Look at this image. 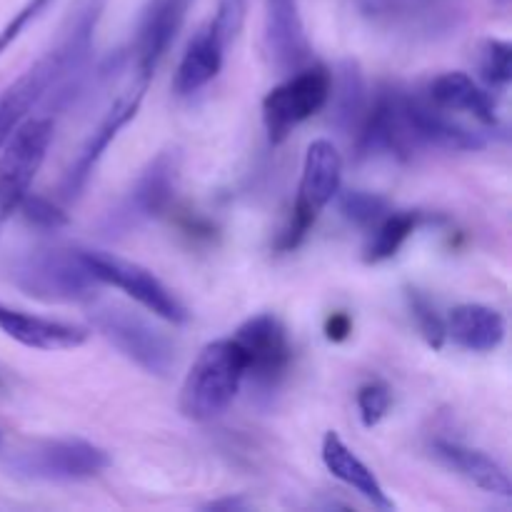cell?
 <instances>
[{
    "label": "cell",
    "mask_w": 512,
    "mask_h": 512,
    "mask_svg": "<svg viewBox=\"0 0 512 512\" xmlns=\"http://www.w3.org/2000/svg\"><path fill=\"white\" fill-rule=\"evenodd\" d=\"M0 445H3V433H0Z\"/></svg>",
    "instance_id": "cell-36"
},
{
    "label": "cell",
    "mask_w": 512,
    "mask_h": 512,
    "mask_svg": "<svg viewBox=\"0 0 512 512\" xmlns=\"http://www.w3.org/2000/svg\"><path fill=\"white\" fill-rule=\"evenodd\" d=\"M355 8L375 28L418 43L453 38L468 20V0H355Z\"/></svg>",
    "instance_id": "cell-4"
},
{
    "label": "cell",
    "mask_w": 512,
    "mask_h": 512,
    "mask_svg": "<svg viewBox=\"0 0 512 512\" xmlns=\"http://www.w3.org/2000/svg\"><path fill=\"white\" fill-rule=\"evenodd\" d=\"M353 333V318L348 313H333L325 320V338L330 343H343Z\"/></svg>",
    "instance_id": "cell-33"
},
{
    "label": "cell",
    "mask_w": 512,
    "mask_h": 512,
    "mask_svg": "<svg viewBox=\"0 0 512 512\" xmlns=\"http://www.w3.org/2000/svg\"><path fill=\"white\" fill-rule=\"evenodd\" d=\"M390 405H393V395H390V388L385 383L373 380V383L363 385L358 390V410L365 428H375L388 415Z\"/></svg>",
    "instance_id": "cell-30"
},
{
    "label": "cell",
    "mask_w": 512,
    "mask_h": 512,
    "mask_svg": "<svg viewBox=\"0 0 512 512\" xmlns=\"http://www.w3.org/2000/svg\"><path fill=\"white\" fill-rule=\"evenodd\" d=\"M193 0H148L140 13L133 40V75L135 83L150 85L160 60L165 58L173 40L183 28Z\"/></svg>",
    "instance_id": "cell-14"
},
{
    "label": "cell",
    "mask_w": 512,
    "mask_h": 512,
    "mask_svg": "<svg viewBox=\"0 0 512 512\" xmlns=\"http://www.w3.org/2000/svg\"><path fill=\"white\" fill-rule=\"evenodd\" d=\"M208 510H243L248 508L243 498H223V500H213V503L205 505Z\"/></svg>",
    "instance_id": "cell-34"
},
{
    "label": "cell",
    "mask_w": 512,
    "mask_h": 512,
    "mask_svg": "<svg viewBox=\"0 0 512 512\" xmlns=\"http://www.w3.org/2000/svg\"><path fill=\"white\" fill-rule=\"evenodd\" d=\"M83 258L100 285H113V288L123 290L135 303L163 318L165 323H188L190 313L185 310V305L148 268L118 258L113 253H105V250H83Z\"/></svg>",
    "instance_id": "cell-12"
},
{
    "label": "cell",
    "mask_w": 512,
    "mask_h": 512,
    "mask_svg": "<svg viewBox=\"0 0 512 512\" xmlns=\"http://www.w3.org/2000/svg\"><path fill=\"white\" fill-rule=\"evenodd\" d=\"M265 48L280 73L310 65V43L295 0H265Z\"/></svg>",
    "instance_id": "cell-17"
},
{
    "label": "cell",
    "mask_w": 512,
    "mask_h": 512,
    "mask_svg": "<svg viewBox=\"0 0 512 512\" xmlns=\"http://www.w3.org/2000/svg\"><path fill=\"white\" fill-rule=\"evenodd\" d=\"M10 280L25 295L43 303H90L100 290L83 250L73 248L28 250L13 263Z\"/></svg>",
    "instance_id": "cell-3"
},
{
    "label": "cell",
    "mask_w": 512,
    "mask_h": 512,
    "mask_svg": "<svg viewBox=\"0 0 512 512\" xmlns=\"http://www.w3.org/2000/svg\"><path fill=\"white\" fill-rule=\"evenodd\" d=\"M368 100V83L358 60H340L335 73H330V125L340 135H355L368 110Z\"/></svg>",
    "instance_id": "cell-20"
},
{
    "label": "cell",
    "mask_w": 512,
    "mask_h": 512,
    "mask_svg": "<svg viewBox=\"0 0 512 512\" xmlns=\"http://www.w3.org/2000/svg\"><path fill=\"white\" fill-rule=\"evenodd\" d=\"M48 3L50 0H28V3H25L23 8H20L18 13H15L13 18H10L8 23L0 28V55H3L5 50H8L10 45L20 38V33H23V30L28 28V25L33 23V20L38 18L45 8H48Z\"/></svg>",
    "instance_id": "cell-32"
},
{
    "label": "cell",
    "mask_w": 512,
    "mask_h": 512,
    "mask_svg": "<svg viewBox=\"0 0 512 512\" xmlns=\"http://www.w3.org/2000/svg\"><path fill=\"white\" fill-rule=\"evenodd\" d=\"M335 198H338L340 215L358 228H373L390 213L388 200L368 190H345V193L338 190Z\"/></svg>",
    "instance_id": "cell-27"
},
{
    "label": "cell",
    "mask_w": 512,
    "mask_h": 512,
    "mask_svg": "<svg viewBox=\"0 0 512 512\" xmlns=\"http://www.w3.org/2000/svg\"><path fill=\"white\" fill-rule=\"evenodd\" d=\"M493 3H498V5H503V8H505V5H508V3H510V0H493Z\"/></svg>",
    "instance_id": "cell-35"
},
{
    "label": "cell",
    "mask_w": 512,
    "mask_h": 512,
    "mask_svg": "<svg viewBox=\"0 0 512 512\" xmlns=\"http://www.w3.org/2000/svg\"><path fill=\"white\" fill-rule=\"evenodd\" d=\"M20 215L28 225L38 230H48V233H55V230L65 228L68 225V215H65L63 208L53 203V200L43 198V195L28 193L20 203Z\"/></svg>",
    "instance_id": "cell-29"
},
{
    "label": "cell",
    "mask_w": 512,
    "mask_h": 512,
    "mask_svg": "<svg viewBox=\"0 0 512 512\" xmlns=\"http://www.w3.org/2000/svg\"><path fill=\"white\" fill-rule=\"evenodd\" d=\"M53 133L55 123L50 118H28L0 148V238L8 220L18 213L20 203L30 193V185L53 143Z\"/></svg>",
    "instance_id": "cell-7"
},
{
    "label": "cell",
    "mask_w": 512,
    "mask_h": 512,
    "mask_svg": "<svg viewBox=\"0 0 512 512\" xmlns=\"http://www.w3.org/2000/svg\"><path fill=\"white\" fill-rule=\"evenodd\" d=\"M323 463L328 468V473L333 478H338L340 483H345L348 488H353L360 498L368 500L373 508L380 510H393V500L388 498L385 488L380 485V480L375 478L373 470L353 453V450L345 445V440L338 433H325L323 438Z\"/></svg>",
    "instance_id": "cell-22"
},
{
    "label": "cell",
    "mask_w": 512,
    "mask_h": 512,
    "mask_svg": "<svg viewBox=\"0 0 512 512\" xmlns=\"http://www.w3.org/2000/svg\"><path fill=\"white\" fill-rule=\"evenodd\" d=\"M0 330L15 343L35 350H73L90 338L88 328L63 320L23 313L0 300Z\"/></svg>",
    "instance_id": "cell-18"
},
{
    "label": "cell",
    "mask_w": 512,
    "mask_h": 512,
    "mask_svg": "<svg viewBox=\"0 0 512 512\" xmlns=\"http://www.w3.org/2000/svg\"><path fill=\"white\" fill-rule=\"evenodd\" d=\"M328 95L330 73L323 65H305L275 85L263 100V125L270 143H283L300 123L320 113L328 105Z\"/></svg>",
    "instance_id": "cell-11"
},
{
    "label": "cell",
    "mask_w": 512,
    "mask_h": 512,
    "mask_svg": "<svg viewBox=\"0 0 512 512\" xmlns=\"http://www.w3.org/2000/svg\"><path fill=\"white\" fill-rule=\"evenodd\" d=\"M405 108H408L410 130H413V138L420 150L440 148L455 150V153H473V150L485 148L483 133L455 120L448 110L433 105L425 95H415L408 90Z\"/></svg>",
    "instance_id": "cell-16"
},
{
    "label": "cell",
    "mask_w": 512,
    "mask_h": 512,
    "mask_svg": "<svg viewBox=\"0 0 512 512\" xmlns=\"http://www.w3.org/2000/svg\"><path fill=\"white\" fill-rule=\"evenodd\" d=\"M245 13H248V0H218V10H215V18L210 20V28L215 30V35L220 38V43L228 48L238 33L243 30Z\"/></svg>",
    "instance_id": "cell-31"
},
{
    "label": "cell",
    "mask_w": 512,
    "mask_h": 512,
    "mask_svg": "<svg viewBox=\"0 0 512 512\" xmlns=\"http://www.w3.org/2000/svg\"><path fill=\"white\" fill-rule=\"evenodd\" d=\"M433 455L440 463L448 465L453 473L463 475L475 488L485 490L490 495H500V498H510L512 495L508 470L498 460L485 455L483 450L468 448V445L453 443V440H435Z\"/></svg>",
    "instance_id": "cell-19"
},
{
    "label": "cell",
    "mask_w": 512,
    "mask_h": 512,
    "mask_svg": "<svg viewBox=\"0 0 512 512\" xmlns=\"http://www.w3.org/2000/svg\"><path fill=\"white\" fill-rule=\"evenodd\" d=\"M408 305H410V313H413L415 323H418L420 335L425 338V343L435 350L443 348L445 340H448V328H445L443 315H440L438 308L430 303L428 295L420 293V290H415V288H410L408 290Z\"/></svg>",
    "instance_id": "cell-28"
},
{
    "label": "cell",
    "mask_w": 512,
    "mask_h": 512,
    "mask_svg": "<svg viewBox=\"0 0 512 512\" xmlns=\"http://www.w3.org/2000/svg\"><path fill=\"white\" fill-rule=\"evenodd\" d=\"M235 340L248 358L245 380H250L258 395H273L293 363V348L285 325L273 313L253 315L240 325Z\"/></svg>",
    "instance_id": "cell-13"
},
{
    "label": "cell",
    "mask_w": 512,
    "mask_h": 512,
    "mask_svg": "<svg viewBox=\"0 0 512 512\" xmlns=\"http://www.w3.org/2000/svg\"><path fill=\"white\" fill-rule=\"evenodd\" d=\"M445 328L448 338L470 353H493L505 340V318L488 305H458L445 320Z\"/></svg>",
    "instance_id": "cell-23"
},
{
    "label": "cell",
    "mask_w": 512,
    "mask_h": 512,
    "mask_svg": "<svg viewBox=\"0 0 512 512\" xmlns=\"http://www.w3.org/2000/svg\"><path fill=\"white\" fill-rule=\"evenodd\" d=\"M478 70L488 90H505L512 80V45L508 40L485 38L478 48Z\"/></svg>",
    "instance_id": "cell-26"
},
{
    "label": "cell",
    "mask_w": 512,
    "mask_h": 512,
    "mask_svg": "<svg viewBox=\"0 0 512 512\" xmlns=\"http://www.w3.org/2000/svg\"><path fill=\"white\" fill-rule=\"evenodd\" d=\"M425 98L438 108L448 110V113H468L473 115L478 123L483 125H498V115H495V100L488 88H480L468 73H443L428 85Z\"/></svg>",
    "instance_id": "cell-21"
},
{
    "label": "cell",
    "mask_w": 512,
    "mask_h": 512,
    "mask_svg": "<svg viewBox=\"0 0 512 512\" xmlns=\"http://www.w3.org/2000/svg\"><path fill=\"white\" fill-rule=\"evenodd\" d=\"M178 180L180 150L170 148L155 155V158L145 165L143 173L138 175V180H135L133 188L128 190V195L120 200L118 208L108 213V218H105L103 223L105 235H110V238H113V235H125L128 230L138 228V225L163 215L165 210H168V205L173 203L175 190H178Z\"/></svg>",
    "instance_id": "cell-10"
},
{
    "label": "cell",
    "mask_w": 512,
    "mask_h": 512,
    "mask_svg": "<svg viewBox=\"0 0 512 512\" xmlns=\"http://www.w3.org/2000/svg\"><path fill=\"white\" fill-rule=\"evenodd\" d=\"M245 370L248 358L238 340L223 338L208 343L185 375L180 388V413L195 423L220 418L240 393Z\"/></svg>",
    "instance_id": "cell-2"
},
{
    "label": "cell",
    "mask_w": 512,
    "mask_h": 512,
    "mask_svg": "<svg viewBox=\"0 0 512 512\" xmlns=\"http://www.w3.org/2000/svg\"><path fill=\"white\" fill-rule=\"evenodd\" d=\"M340 180H343V158H340L338 148L325 138L313 140L303 160V175H300L293 215L275 240V250L288 253L303 243L325 205L338 195Z\"/></svg>",
    "instance_id": "cell-5"
},
{
    "label": "cell",
    "mask_w": 512,
    "mask_h": 512,
    "mask_svg": "<svg viewBox=\"0 0 512 512\" xmlns=\"http://www.w3.org/2000/svg\"><path fill=\"white\" fill-rule=\"evenodd\" d=\"M405 95L408 90L398 88V85H383L375 90L373 100H368L363 123L355 133V153L360 160H410L418 153L420 148L410 130Z\"/></svg>",
    "instance_id": "cell-9"
},
{
    "label": "cell",
    "mask_w": 512,
    "mask_h": 512,
    "mask_svg": "<svg viewBox=\"0 0 512 512\" xmlns=\"http://www.w3.org/2000/svg\"><path fill=\"white\" fill-rule=\"evenodd\" d=\"M10 475L38 483H80L110 468V455L88 440H45L5 460Z\"/></svg>",
    "instance_id": "cell-6"
},
{
    "label": "cell",
    "mask_w": 512,
    "mask_h": 512,
    "mask_svg": "<svg viewBox=\"0 0 512 512\" xmlns=\"http://www.w3.org/2000/svg\"><path fill=\"white\" fill-rule=\"evenodd\" d=\"M418 228V213L410 210H395L388 213L378 225H373L368 245H365V263H385V260L395 258L398 250L403 248L405 240L415 233Z\"/></svg>",
    "instance_id": "cell-25"
},
{
    "label": "cell",
    "mask_w": 512,
    "mask_h": 512,
    "mask_svg": "<svg viewBox=\"0 0 512 512\" xmlns=\"http://www.w3.org/2000/svg\"><path fill=\"white\" fill-rule=\"evenodd\" d=\"M225 50L228 48L220 43V38L210 25L200 28L188 43V48H185L178 70H175V93L185 98V95L198 93L210 80L218 78L220 68H223Z\"/></svg>",
    "instance_id": "cell-24"
},
{
    "label": "cell",
    "mask_w": 512,
    "mask_h": 512,
    "mask_svg": "<svg viewBox=\"0 0 512 512\" xmlns=\"http://www.w3.org/2000/svg\"><path fill=\"white\" fill-rule=\"evenodd\" d=\"M145 90H148V85L130 80V88L123 90V93L113 100V105H110L108 113L103 115L98 128L90 133V138L85 140V145L80 148V153L75 155L70 168L65 170L63 183H60V195H63L65 200H75L83 193L90 175H93L95 165L100 163L103 153L108 150V145L113 143L115 135L135 118V113H138L140 103H143L145 98Z\"/></svg>",
    "instance_id": "cell-15"
},
{
    "label": "cell",
    "mask_w": 512,
    "mask_h": 512,
    "mask_svg": "<svg viewBox=\"0 0 512 512\" xmlns=\"http://www.w3.org/2000/svg\"><path fill=\"white\" fill-rule=\"evenodd\" d=\"M90 323L115 350H120V355H125L145 373L165 378L175 365V350L170 340L138 313H130L120 305H93Z\"/></svg>",
    "instance_id": "cell-8"
},
{
    "label": "cell",
    "mask_w": 512,
    "mask_h": 512,
    "mask_svg": "<svg viewBox=\"0 0 512 512\" xmlns=\"http://www.w3.org/2000/svg\"><path fill=\"white\" fill-rule=\"evenodd\" d=\"M85 65L70 45L53 38L50 48L0 93V148L45 98H68L78 88Z\"/></svg>",
    "instance_id": "cell-1"
}]
</instances>
